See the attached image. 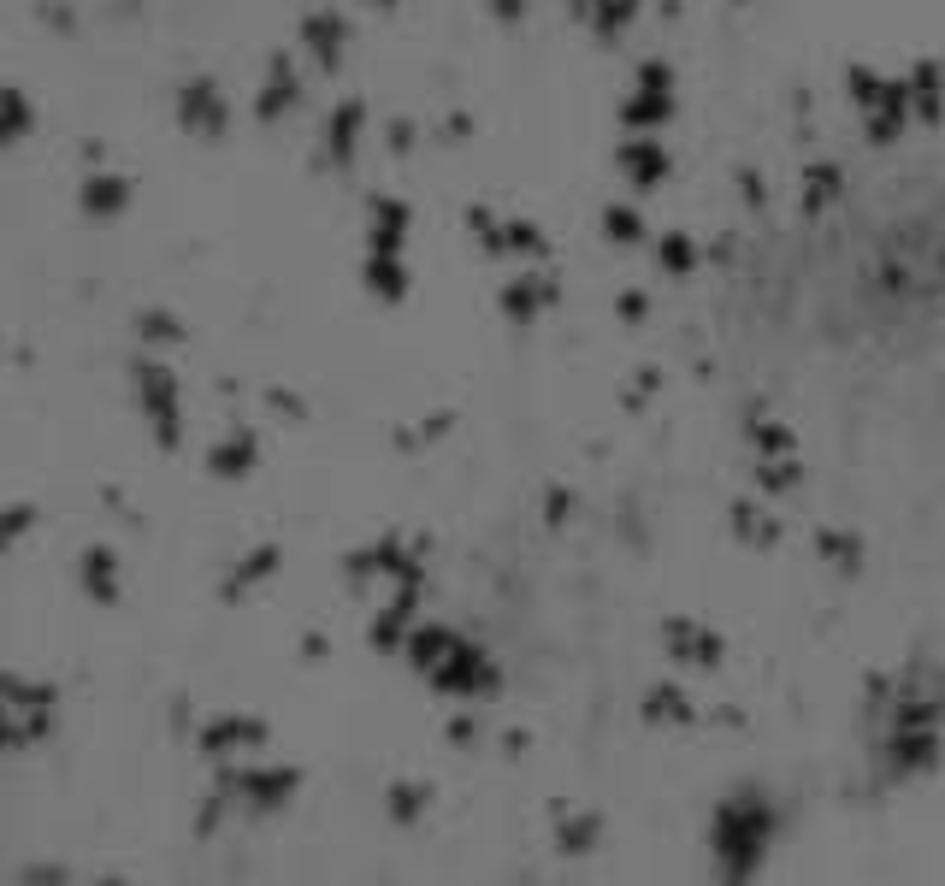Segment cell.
Returning <instances> with one entry per match:
<instances>
[{
	"mask_svg": "<svg viewBox=\"0 0 945 886\" xmlns=\"http://www.w3.org/2000/svg\"><path fill=\"white\" fill-rule=\"evenodd\" d=\"M308 42L319 48V60L331 65L337 48H343V24H325V12H314V18H308Z\"/></svg>",
	"mask_w": 945,
	"mask_h": 886,
	"instance_id": "9",
	"label": "cell"
},
{
	"mask_svg": "<svg viewBox=\"0 0 945 886\" xmlns=\"http://www.w3.org/2000/svg\"><path fill=\"white\" fill-rule=\"evenodd\" d=\"M662 172H668L662 148H650V142H632V148H627V178H632V184H656Z\"/></svg>",
	"mask_w": 945,
	"mask_h": 886,
	"instance_id": "5",
	"label": "cell"
},
{
	"mask_svg": "<svg viewBox=\"0 0 945 886\" xmlns=\"http://www.w3.org/2000/svg\"><path fill=\"white\" fill-rule=\"evenodd\" d=\"M544 296H550V284H514L503 302H508V314H532V308H544Z\"/></svg>",
	"mask_w": 945,
	"mask_h": 886,
	"instance_id": "13",
	"label": "cell"
},
{
	"mask_svg": "<svg viewBox=\"0 0 945 886\" xmlns=\"http://www.w3.org/2000/svg\"><path fill=\"white\" fill-rule=\"evenodd\" d=\"M644 89H650V95H638V101H632L627 119H632V125H656V119H668V89H662V95H656V83H644Z\"/></svg>",
	"mask_w": 945,
	"mask_h": 886,
	"instance_id": "10",
	"label": "cell"
},
{
	"mask_svg": "<svg viewBox=\"0 0 945 886\" xmlns=\"http://www.w3.org/2000/svg\"><path fill=\"white\" fill-rule=\"evenodd\" d=\"M355 130H361V107H343V113H337V130H331V154H337V160H349Z\"/></svg>",
	"mask_w": 945,
	"mask_h": 886,
	"instance_id": "12",
	"label": "cell"
},
{
	"mask_svg": "<svg viewBox=\"0 0 945 886\" xmlns=\"http://www.w3.org/2000/svg\"><path fill=\"white\" fill-rule=\"evenodd\" d=\"M136 379H142V390H148V408H154V420H160V438L172 443V390H178L172 373H166V367H142Z\"/></svg>",
	"mask_w": 945,
	"mask_h": 886,
	"instance_id": "4",
	"label": "cell"
},
{
	"mask_svg": "<svg viewBox=\"0 0 945 886\" xmlns=\"http://www.w3.org/2000/svg\"><path fill=\"white\" fill-rule=\"evenodd\" d=\"M290 101H296V77L278 65L272 83H266V95H260V119H278V107H290Z\"/></svg>",
	"mask_w": 945,
	"mask_h": 886,
	"instance_id": "7",
	"label": "cell"
},
{
	"mask_svg": "<svg viewBox=\"0 0 945 886\" xmlns=\"http://www.w3.org/2000/svg\"><path fill=\"white\" fill-rule=\"evenodd\" d=\"M249 461H254V443L237 438V449H219V461H213V467H219V473H243Z\"/></svg>",
	"mask_w": 945,
	"mask_h": 886,
	"instance_id": "16",
	"label": "cell"
},
{
	"mask_svg": "<svg viewBox=\"0 0 945 886\" xmlns=\"http://www.w3.org/2000/svg\"><path fill=\"white\" fill-rule=\"evenodd\" d=\"M497 12H503V18H514V12H526V0H497Z\"/></svg>",
	"mask_w": 945,
	"mask_h": 886,
	"instance_id": "22",
	"label": "cell"
},
{
	"mask_svg": "<svg viewBox=\"0 0 945 886\" xmlns=\"http://www.w3.org/2000/svg\"><path fill=\"white\" fill-rule=\"evenodd\" d=\"M24 125H30V113H24V101L12 95V136H24Z\"/></svg>",
	"mask_w": 945,
	"mask_h": 886,
	"instance_id": "21",
	"label": "cell"
},
{
	"mask_svg": "<svg viewBox=\"0 0 945 886\" xmlns=\"http://www.w3.org/2000/svg\"><path fill=\"white\" fill-rule=\"evenodd\" d=\"M650 709H656V715H674V721H686V703H680L674 692H656V697H650Z\"/></svg>",
	"mask_w": 945,
	"mask_h": 886,
	"instance_id": "20",
	"label": "cell"
},
{
	"mask_svg": "<svg viewBox=\"0 0 945 886\" xmlns=\"http://www.w3.org/2000/svg\"><path fill=\"white\" fill-rule=\"evenodd\" d=\"M627 18H632V0H603L597 6V30H621Z\"/></svg>",
	"mask_w": 945,
	"mask_h": 886,
	"instance_id": "18",
	"label": "cell"
},
{
	"mask_svg": "<svg viewBox=\"0 0 945 886\" xmlns=\"http://www.w3.org/2000/svg\"><path fill=\"white\" fill-rule=\"evenodd\" d=\"M609 237H621V243H632V237H638V219H632L627 207H609Z\"/></svg>",
	"mask_w": 945,
	"mask_h": 886,
	"instance_id": "19",
	"label": "cell"
},
{
	"mask_svg": "<svg viewBox=\"0 0 945 886\" xmlns=\"http://www.w3.org/2000/svg\"><path fill=\"white\" fill-rule=\"evenodd\" d=\"M762 839H768V810H762V804H733V810H721V822H715V851H721L727 875L756 869Z\"/></svg>",
	"mask_w": 945,
	"mask_h": 886,
	"instance_id": "1",
	"label": "cell"
},
{
	"mask_svg": "<svg viewBox=\"0 0 945 886\" xmlns=\"http://www.w3.org/2000/svg\"><path fill=\"white\" fill-rule=\"evenodd\" d=\"M83 579H89V597H113V556H107V550H89V556H83Z\"/></svg>",
	"mask_w": 945,
	"mask_h": 886,
	"instance_id": "8",
	"label": "cell"
},
{
	"mask_svg": "<svg viewBox=\"0 0 945 886\" xmlns=\"http://www.w3.org/2000/svg\"><path fill=\"white\" fill-rule=\"evenodd\" d=\"M668 272H692V243L686 237H662V254H656Z\"/></svg>",
	"mask_w": 945,
	"mask_h": 886,
	"instance_id": "14",
	"label": "cell"
},
{
	"mask_svg": "<svg viewBox=\"0 0 945 886\" xmlns=\"http://www.w3.org/2000/svg\"><path fill=\"white\" fill-rule=\"evenodd\" d=\"M125 184H119V178H89V184H83V201H89V213H119V207H125Z\"/></svg>",
	"mask_w": 945,
	"mask_h": 886,
	"instance_id": "6",
	"label": "cell"
},
{
	"mask_svg": "<svg viewBox=\"0 0 945 886\" xmlns=\"http://www.w3.org/2000/svg\"><path fill=\"white\" fill-rule=\"evenodd\" d=\"M438 686H443V692H479V686H491V668H485V656H479V650L455 644V650L438 662Z\"/></svg>",
	"mask_w": 945,
	"mask_h": 886,
	"instance_id": "2",
	"label": "cell"
},
{
	"mask_svg": "<svg viewBox=\"0 0 945 886\" xmlns=\"http://www.w3.org/2000/svg\"><path fill=\"white\" fill-rule=\"evenodd\" d=\"M756 449H762V455H786V449H792V432H786V426H756Z\"/></svg>",
	"mask_w": 945,
	"mask_h": 886,
	"instance_id": "17",
	"label": "cell"
},
{
	"mask_svg": "<svg viewBox=\"0 0 945 886\" xmlns=\"http://www.w3.org/2000/svg\"><path fill=\"white\" fill-rule=\"evenodd\" d=\"M692 633H697V627H674L668 644H674L680 656H692V662H715V656H721V644H715V638H692Z\"/></svg>",
	"mask_w": 945,
	"mask_h": 886,
	"instance_id": "11",
	"label": "cell"
},
{
	"mask_svg": "<svg viewBox=\"0 0 945 886\" xmlns=\"http://www.w3.org/2000/svg\"><path fill=\"white\" fill-rule=\"evenodd\" d=\"M184 125H195V130H225V101L213 95V83H189L184 89Z\"/></svg>",
	"mask_w": 945,
	"mask_h": 886,
	"instance_id": "3",
	"label": "cell"
},
{
	"mask_svg": "<svg viewBox=\"0 0 945 886\" xmlns=\"http://www.w3.org/2000/svg\"><path fill=\"white\" fill-rule=\"evenodd\" d=\"M249 745V739H260V727L254 721H219V733H207V745Z\"/></svg>",
	"mask_w": 945,
	"mask_h": 886,
	"instance_id": "15",
	"label": "cell"
}]
</instances>
